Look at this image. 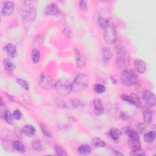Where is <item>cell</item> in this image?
Masks as SVG:
<instances>
[{
	"label": "cell",
	"instance_id": "6da1fadb",
	"mask_svg": "<svg viewBox=\"0 0 156 156\" xmlns=\"http://www.w3.org/2000/svg\"><path fill=\"white\" fill-rule=\"evenodd\" d=\"M36 15L37 11L32 7H25L22 10V21L26 29H28L30 27L32 23L35 20Z\"/></svg>",
	"mask_w": 156,
	"mask_h": 156
},
{
	"label": "cell",
	"instance_id": "7a4b0ae2",
	"mask_svg": "<svg viewBox=\"0 0 156 156\" xmlns=\"http://www.w3.org/2000/svg\"><path fill=\"white\" fill-rule=\"evenodd\" d=\"M121 81L122 83L127 87H130L136 83L138 80V77L132 70L124 69L121 74Z\"/></svg>",
	"mask_w": 156,
	"mask_h": 156
},
{
	"label": "cell",
	"instance_id": "3957f363",
	"mask_svg": "<svg viewBox=\"0 0 156 156\" xmlns=\"http://www.w3.org/2000/svg\"><path fill=\"white\" fill-rule=\"evenodd\" d=\"M88 77L85 74H78L72 83V90L75 92H79L85 89L88 85Z\"/></svg>",
	"mask_w": 156,
	"mask_h": 156
},
{
	"label": "cell",
	"instance_id": "277c9868",
	"mask_svg": "<svg viewBox=\"0 0 156 156\" xmlns=\"http://www.w3.org/2000/svg\"><path fill=\"white\" fill-rule=\"evenodd\" d=\"M130 63L129 55L128 52L123 48L118 50L116 54V65L119 69H126Z\"/></svg>",
	"mask_w": 156,
	"mask_h": 156
},
{
	"label": "cell",
	"instance_id": "5b68a950",
	"mask_svg": "<svg viewBox=\"0 0 156 156\" xmlns=\"http://www.w3.org/2000/svg\"><path fill=\"white\" fill-rule=\"evenodd\" d=\"M54 87L57 93L61 96H66L73 91L72 83L66 79L58 80L55 83Z\"/></svg>",
	"mask_w": 156,
	"mask_h": 156
},
{
	"label": "cell",
	"instance_id": "8992f818",
	"mask_svg": "<svg viewBox=\"0 0 156 156\" xmlns=\"http://www.w3.org/2000/svg\"><path fill=\"white\" fill-rule=\"evenodd\" d=\"M104 38L105 41L109 44H113L116 41V32L113 24L109 23L104 29Z\"/></svg>",
	"mask_w": 156,
	"mask_h": 156
},
{
	"label": "cell",
	"instance_id": "52a82bcc",
	"mask_svg": "<svg viewBox=\"0 0 156 156\" xmlns=\"http://www.w3.org/2000/svg\"><path fill=\"white\" fill-rule=\"evenodd\" d=\"M39 85L41 88L46 90L51 89L53 86L51 79L44 72L41 73V74H40Z\"/></svg>",
	"mask_w": 156,
	"mask_h": 156
},
{
	"label": "cell",
	"instance_id": "ba28073f",
	"mask_svg": "<svg viewBox=\"0 0 156 156\" xmlns=\"http://www.w3.org/2000/svg\"><path fill=\"white\" fill-rule=\"evenodd\" d=\"M142 98L150 107H154L156 103L155 96L150 90H144L142 93Z\"/></svg>",
	"mask_w": 156,
	"mask_h": 156
},
{
	"label": "cell",
	"instance_id": "9c48e42d",
	"mask_svg": "<svg viewBox=\"0 0 156 156\" xmlns=\"http://www.w3.org/2000/svg\"><path fill=\"white\" fill-rule=\"evenodd\" d=\"M121 99L130 104L135 105L136 107L139 108L141 107V102L138 97L134 94H132L131 95L122 94L121 96Z\"/></svg>",
	"mask_w": 156,
	"mask_h": 156
},
{
	"label": "cell",
	"instance_id": "30bf717a",
	"mask_svg": "<svg viewBox=\"0 0 156 156\" xmlns=\"http://www.w3.org/2000/svg\"><path fill=\"white\" fill-rule=\"evenodd\" d=\"M82 106H83V102L79 99H72L63 104V107L69 110L75 109Z\"/></svg>",
	"mask_w": 156,
	"mask_h": 156
},
{
	"label": "cell",
	"instance_id": "8fae6325",
	"mask_svg": "<svg viewBox=\"0 0 156 156\" xmlns=\"http://www.w3.org/2000/svg\"><path fill=\"white\" fill-rule=\"evenodd\" d=\"M74 53H75L76 65L78 68H82L85 65L86 57L83 54H82L79 51V50H78L77 49H74Z\"/></svg>",
	"mask_w": 156,
	"mask_h": 156
},
{
	"label": "cell",
	"instance_id": "7c38bea8",
	"mask_svg": "<svg viewBox=\"0 0 156 156\" xmlns=\"http://www.w3.org/2000/svg\"><path fill=\"white\" fill-rule=\"evenodd\" d=\"M15 8V4L12 1H7L4 4L2 10L1 14L2 16H9L12 13Z\"/></svg>",
	"mask_w": 156,
	"mask_h": 156
},
{
	"label": "cell",
	"instance_id": "4fadbf2b",
	"mask_svg": "<svg viewBox=\"0 0 156 156\" xmlns=\"http://www.w3.org/2000/svg\"><path fill=\"white\" fill-rule=\"evenodd\" d=\"M4 49L6 52L7 55L10 58H15L17 55V50L16 46L13 44L12 43H8L7 44Z\"/></svg>",
	"mask_w": 156,
	"mask_h": 156
},
{
	"label": "cell",
	"instance_id": "5bb4252c",
	"mask_svg": "<svg viewBox=\"0 0 156 156\" xmlns=\"http://www.w3.org/2000/svg\"><path fill=\"white\" fill-rule=\"evenodd\" d=\"M94 113L96 116H99L104 113V108L102 106V101L99 99H95L93 101Z\"/></svg>",
	"mask_w": 156,
	"mask_h": 156
},
{
	"label": "cell",
	"instance_id": "9a60e30c",
	"mask_svg": "<svg viewBox=\"0 0 156 156\" xmlns=\"http://www.w3.org/2000/svg\"><path fill=\"white\" fill-rule=\"evenodd\" d=\"M134 66L137 72L143 74L146 69V65L145 62L141 59H136L134 61Z\"/></svg>",
	"mask_w": 156,
	"mask_h": 156
},
{
	"label": "cell",
	"instance_id": "2e32d148",
	"mask_svg": "<svg viewBox=\"0 0 156 156\" xmlns=\"http://www.w3.org/2000/svg\"><path fill=\"white\" fill-rule=\"evenodd\" d=\"M112 56V51L110 48L104 47L101 50V57L102 60L105 62L108 63Z\"/></svg>",
	"mask_w": 156,
	"mask_h": 156
},
{
	"label": "cell",
	"instance_id": "e0dca14e",
	"mask_svg": "<svg viewBox=\"0 0 156 156\" xmlns=\"http://www.w3.org/2000/svg\"><path fill=\"white\" fill-rule=\"evenodd\" d=\"M44 12L47 15H50V16L55 15L58 13V8L56 4L52 3L46 6V7L45 8Z\"/></svg>",
	"mask_w": 156,
	"mask_h": 156
},
{
	"label": "cell",
	"instance_id": "ac0fdd59",
	"mask_svg": "<svg viewBox=\"0 0 156 156\" xmlns=\"http://www.w3.org/2000/svg\"><path fill=\"white\" fill-rule=\"evenodd\" d=\"M12 146L15 151L20 153H24L26 151V148L25 146L20 141L15 140L12 144Z\"/></svg>",
	"mask_w": 156,
	"mask_h": 156
},
{
	"label": "cell",
	"instance_id": "d6986e66",
	"mask_svg": "<svg viewBox=\"0 0 156 156\" xmlns=\"http://www.w3.org/2000/svg\"><path fill=\"white\" fill-rule=\"evenodd\" d=\"M22 132L27 137H31L35 134V129L32 125L26 124L23 127L22 129Z\"/></svg>",
	"mask_w": 156,
	"mask_h": 156
},
{
	"label": "cell",
	"instance_id": "ffe728a7",
	"mask_svg": "<svg viewBox=\"0 0 156 156\" xmlns=\"http://www.w3.org/2000/svg\"><path fill=\"white\" fill-rule=\"evenodd\" d=\"M128 144L131 151L139 149L141 146L140 140L139 138H129L128 141Z\"/></svg>",
	"mask_w": 156,
	"mask_h": 156
},
{
	"label": "cell",
	"instance_id": "44dd1931",
	"mask_svg": "<svg viewBox=\"0 0 156 156\" xmlns=\"http://www.w3.org/2000/svg\"><path fill=\"white\" fill-rule=\"evenodd\" d=\"M77 151L79 154L82 155H87L90 154L91 147L89 145L86 144H81L77 149Z\"/></svg>",
	"mask_w": 156,
	"mask_h": 156
},
{
	"label": "cell",
	"instance_id": "7402d4cb",
	"mask_svg": "<svg viewBox=\"0 0 156 156\" xmlns=\"http://www.w3.org/2000/svg\"><path fill=\"white\" fill-rule=\"evenodd\" d=\"M143 120L145 124H148L151 122L152 120V113L149 109H145L143 113Z\"/></svg>",
	"mask_w": 156,
	"mask_h": 156
},
{
	"label": "cell",
	"instance_id": "603a6c76",
	"mask_svg": "<svg viewBox=\"0 0 156 156\" xmlns=\"http://www.w3.org/2000/svg\"><path fill=\"white\" fill-rule=\"evenodd\" d=\"M3 63H4V66L7 71L10 72L15 69V65L13 63V62L11 60H10L9 58H5L4 60Z\"/></svg>",
	"mask_w": 156,
	"mask_h": 156
},
{
	"label": "cell",
	"instance_id": "cb8c5ba5",
	"mask_svg": "<svg viewBox=\"0 0 156 156\" xmlns=\"http://www.w3.org/2000/svg\"><path fill=\"white\" fill-rule=\"evenodd\" d=\"M109 134L112 139L113 140H117L120 138L121 135V132L116 128H112L110 129Z\"/></svg>",
	"mask_w": 156,
	"mask_h": 156
},
{
	"label": "cell",
	"instance_id": "d4e9b609",
	"mask_svg": "<svg viewBox=\"0 0 156 156\" xmlns=\"http://www.w3.org/2000/svg\"><path fill=\"white\" fill-rule=\"evenodd\" d=\"M40 58V51L37 48H34L32 52V61L33 63L37 64L39 62Z\"/></svg>",
	"mask_w": 156,
	"mask_h": 156
},
{
	"label": "cell",
	"instance_id": "484cf974",
	"mask_svg": "<svg viewBox=\"0 0 156 156\" xmlns=\"http://www.w3.org/2000/svg\"><path fill=\"white\" fill-rule=\"evenodd\" d=\"M155 138V133L154 131H150L145 133L144 136V140L147 143H152Z\"/></svg>",
	"mask_w": 156,
	"mask_h": 156
},
{
	"label": "cell",
	"instance_id": "4316f807",
	"mask_svg": "<svg viewBox=\"0 0 156 156\" xmlns=\"http://www.w3.org/2000/svg\"><path fill=\"white\" fill-rule=\"evenodd\" d=\"M91 143L94 147H103L105 144L104 141L99 138H94L91 141Z\"/></svg>",
	"mask_w": 156,
	"mask_h": 156
},
{
	"label": "cell",
	"instance_id": "83f0119b",
	"mask_svg": "<svg viewBox=\"0 0 156 156\" xmlns=\"http://www.w3.org/2000/svg\"><path fill=\"white\" fill-rule=\"evenodd\" d=\"M125 133L129 136V138H139L138 133L133 129L131 128H127L125 130Z\"/></svg>",
	"mask_w": 156,
	"mask_h": 156
},
{
	"label": "cell",
	"instance_id": "f1b7e54d",
	"mask_svg": "<svg viewBox=\"0 0 156 156\" xmlns=\"http://www.w3.org/2000/svg\"><path fill=\"white\" fill-rule=\"evenodd\" d=\"M54 149L55 154L57 155H61V156L68 155V154L66 153L65 149H63L62 146H60L59 145H55Z\"/></svg>",
	"mask_w": 156,
	"mask_h": 156
},
{
	"label": "cell",
	"instance_id": "f546056e",
	"mask_svg": "<svg viewBox=\"0 0 156 156\" xmlns=\"http://www.w3.org/2000/svg\"><path fill=\"white\" fill-rule=\"evenodd\" d=\"M98 23L99 26L102 28V29H105L109 24V21L108 20L102 16H100L99 17L98 20Z\"/></svg>",
	"mask_w": 156,
	"mask_h": 156
},
{
	"label": "cell",
	"instance_id": "4dcf8cb0",
	"mask_svg": "<svg viewBox=\"0 0 156 156\" xmlns=\"http://www.w3.org/2000/svg\"><path fill=\"white\" fill-rule=\"evenodd\" d=\"M4 119L5 120V121L9 124H13V114H12V113L10 112V111L9 110H6L4 112Z\"/></svg>",
	"mask_w": 156,
	"mask_h": 156
},
{
	"label": "cell",
	"instance_id": "1f68e13d",
	"mask_svg": "<svg viewBox=\"0 0 156 156\" xmlns=\"http://www.w3.org/2000/svg\"><path fill=\"white\" fill-rule=\"evenodd\" d=\"M31 146L33 149L37 151H41L43 149V146L39 140H34L31 143Z\"/></svg>",
	"mask_w": 156,
	"mask_h": 156
},
{
	"label": "cell",
	"instance_id": "d6a6232c",
	"mask_svg": "<svg viewBox=\"0 0 156 156\" xmlns=\"http://www.w3.org/2000/svg\"><path fill=\"white\" fill-rule=\"evenodd\" d=\"M40 129H41V131L46 136H47L48 137H51L52 134H51V131L49 130L48 127L44 123H40Z\"/></svg>",
	"mask_w": 156,
	"mask_h": 156
},
{
	"label": "cell",
	"instance_id": "836d02e7",
	"mask_svg": "<svg viewBox=\"0 0 156 156\" xmlns=\"http://www.w3.org/2000/svg\"><path fill=\"white\" fill-rule=\"evenodd\" d=\"M94 90L96 93H98V94H102L103 93L105 92V87L99 83H96L94 85Z\"/></svg>",
	"mask_w": 156,
	"mask_h": 156
},
{
	"label": "cell",
	"instance_id": "e575fe53",
	"mask_svg": "<svg viewBox=\"0 0 156 156\" xmlns=\"http://www.w3.org/2000/svg\"><path fill=\"white\" fill-rule=\"evenodd\" d=\"M16 82L20 85H21L24 89H26V90H28L29 89V83H27V82L21 78H17L16 79Z\"/></svg>",
	"mask_w": 156,
	"mask_h": 156
},
{
	"label": "cell",
	"instance_id": "d590c367",
	"mask_svg": "<svg viewBox=\"0 0 156 156\" xmlns=\"http://www.w3.org/2000/svg\"><path fill=\"white\" fill-rule=\"evenodd\" d=\"M145 155L146 154L144 151L141 148L133 150L130 153V155Z\"/></svg>",
	"mask_w": 156,
	"mask_h": 156
},
{
	"label": "cell",
	"instance_id": "8d00e7d4",
	"mask_svg": "<svg viewBox=\"0 0 156 156\" xmlns=\"http://www.w3.org/2000/svg\"><path fill=\"white\" fill-rule=\"evenodd\" d=\"M13 118L15 119L19 120L22 117V113L19 110H16L13 113Z\"/></svg>",
	"mask_w": 156,
	"mask_h": 156
},
{
	"label": "cell",
	"instance_id": "74e56055",
	"mask_svg": "<svg viewBox=\"0 0 156 156\" xmlns=\"http://www.w3.org/2000/svg\"><path fill=\"white\" fill-rule=\"evenodd\" d=\"M79 6L82 10H86L87 9V2L85 1H80L79 3Z\"/></svg>",
	"mask_w": 156,
	"mask_h": 156
},
{
	"label": "cell",
	"instance_id": "f35d334b",
	"mask_svg": "<svg viewBox=\"0 0 156 156\" xmlns=\"http://www.w3.org/2000/svg\"><path fill=\"white\" fill-rule=\"evenodd\" d=\"M137 128H138V131L140 133H142L143 131L144 130V129H145V126L144 125V124L140 123V124H138Z\"/></svg>",
	"mask_w": 156,
	"mask_h": 156
}]
</instances>
